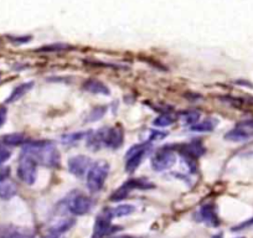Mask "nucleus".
Returning a JSON list of instances; mask_svg holds the SVG:
<instances>
[{
	"label": "nucleus",
	"instance_id": "nucleus-1",
	"mask_svg": "<svg viewBox=\"0 0 253 238\" xmlns=\"http://www.w3.org/2000/svg\"><path fill=\"white\" fill-rule=\"evenodd\" d=\"M23 153L30 155L39 165H42V166L56 169L61 165L60 152L56 149L55 144L50 140L28 142V144L24 147Z\"/></svg>",
	"mask_w": 253,
	"mask_h": 238
},
{
	"label": "nucleus",
	"instance_id": "nucleus-2",
	"mask_svg": "<svg viewBox=\"0 0 253 238\" xmlns=\"http://www.w3.org/2000/svg\"><path fill=\"white\" fill-rule=\"evenodd\" d=\"M109 174V164L106 160H98L89 166L87 172V188L91 193H98L103 188Z\"/></svg>",
	"mask_w": 253,
	"mask_h": 238
},
{
	"label": "nucleus",
	"instance_id": "nucleus-3",
	"mask_svg": "<svg viewBox=\"0 0 253 238\" xmlns=\"http://www.w3.org/2000/svg\"><path fill=\"white\" fill-rule=\"evenodd\" d=\"M38 165L39 164L34 158L25 154V153H21L18 170H16L19 179L26 185H33L36 181V176H38Z\"/></svg>",
	"mask_w": 253,
	"mask_h": 238
},
{
	"label": "nucleus",
	"instance_id": "nucleus-4",
	"mask_svg": "<svg viewBox=\"0 0 253 238\" xmlns=\"http://www.w3.org/2000/svg\"><path fill=\"white\" fill-rule=\"evenodd\" d=\"M154 185L150 183L149 180L144 179V177H139V179H130V180L126 181L123 185L119 186L116 191L111 195L112 202H118V201L124 200L126 196L129 195L133 190L138 189V190H148V189H153Z\"/></svg>",
	"mask_w": 253,
	"mask_h": 238
},
{
	"label": "nucleus",
	"instance_id": "nucleus-5",
	"mask_svg": "<svg viewBox=\"0 0 253 238\" xmlns=\"http://www.w3.org/2000/svg\"><path fill=\"white\" fill-rule=\"evenodd\" d=\"M150 144L149 143H142V144L133 145L126 154V171L132 174L142 164L145 155L149 153Z\"/></svg>",
	"mask_w": 253,
	"mask_h": 238
},
{
	"label": "nucleus",
	"instance_id": "nucleus-6",
	"mask_svg": "<svg viewBox=\"0 0 253 238\" xmlns=\"http://www.w3.org/2000/svg\"><path fill=\"white\" fill-rule=\"evenodd\" d=\"M66 206L72 215L84 216L91 211L92 206H93V201L84 194L74 193L67 198Z\"/></svg>",
	"mask_w": 253,
	"mask_h": 238
},
{
	"label": "nucleus",
	"instance_id": "nucleus-7",
	"mask_svg": "<svg viewBox=\"0 0 253 238\" xmlns=\"http://www.w3.org/2000/svg\"><path fill=\"white\" fill-rule=\"evenodd\" d=\"M175 162H176V153L169 147L159 149L152 158V166L155 171H165L172 167Z\"/></svg>",
	"mask_w": 253,
	"mask_h": 238
},
{
	"label": "nucleus",
	"instance_id": "nucleus-8",
	"mask_svg": "<svg viewBox=\"0 0 253 238\" xmlns=\"http://www.w3.org/2000/svg\"><path fill=\"white\" fill-rule=\"evenodd\" d=\"M251 138H253V120L240 123L225 134V139L233 143H245Z\"/></svg>",
	"mask_w": 253,
	"mask_h": 238
},
{
	"label": "nucleus",
	"instance_id": "nucleus-9",
	"mask_svg": "<svg viewBox=\"0 0 253 238\" xmlns=\"http://www.w3.org/2000/svg\"><path fill=\"white\" fill-rule=\"evenodd\" d=\"M112 215L109 210H104L96 218L93 227V238H102L116 231V227L112 226Z\"/></svg>",
	"mask_w": 253,
	"mask_h": 238
},
{
	"label": "nucleus",
	"instance_id": "nucleus-10",
	"mask_svg": "<svg viewBox=\"0 0 253 238\" xmlns=\"http://www.w3.org/2000/svg\"><path fill=\"white\" fill-rule=\"evenodd\" d=\"M102 137H103V147L111 149H118L122 147L124 140V132L122 128H101Z\"/></svg>",
	"mask_w": 253,
	"mask_h": 238
},
{
	"label": "nucleus",
	"instance_id": "nucleus-11",
	"mask_svg": "<svg viewBox=\"0 0 253 238\" xmlns=\"http://www.w3.org/2000/svg\"><path fill=\"white\" fill-rule=\"evenodd\" d=\"M67 166H69V171L72 175L81 177L86 174L87 170L91 166V159L86 155H76V157L70 158Z\"/></svg>",
	"mask_w": 253,
	"mask_h": 238
},
{
	"label": "nucleus",
	"instance_id": "nucleus-12",
	"mask_svg": "<svg viewBox=\"0 0 253 238\" xmlns=\"http://www.w3.org/2000/svg\"><path fill=\"white\" fill-rule=\"evenodd\" d=\"M200 217L209 226L217 227L220 225V218H218L217 212H216L215 206L211 205V203H206L200 208Z\"/></svg>",
	"mask_w": 253,
	"mask_h": 238
},
{
	"label": "nucleus",
	"instance_id": "nucleus-13",
	"mask_svg": "<svg viewBox=\"0 0 253 238\" xmlns=\"http://www.w3.org/2000/svg\"><path fill=\"white\" fill-rule=\"evenodd\" d=\"M0 238H31L29 230L15 226H3L0 227Z\"/></svg>",
	"mask_w": 253,
	"mask_h": 238
},
{
	"label": "nucleus",
	"instance_id": "nucleus-14",
	"mask_svg": "<svg viewBox=\"0 0 253 238\" xmlns=\"http://www.w3.org/2000/svg\"><path fill=\"white\" fill-rule=\"evenodd\" d=\"M84 91L89 92V93L93 94H103V96H108L111 92L109 88L103 83V82L98 81V79H87L86 82H84Z\"/></svg>",
	"mask_w": 253,
	"mask_h": 238
},
{
	"label": "nucleus",
	"instance_id": "nucleus-15",
	"mask_svg": "<svg viewBox=\"0 0 253 238\" xmlns=\"http://www.w3.org/2000/svg\"><path fill=\"white\" fill-rule=\"evenodd\" d=\"M206 149L203 145V143L199 142V140H194V142L189 143V144L184 145V149H182L181 154L187 155V157H191L194 159H198L201 155L205 154Z\"/></svg>",
	"mask_w": 253,
	"mask_h": 238
},
{
	"label": "nucleus",
	"instance_id": "nucleus-16",
	"mask_svg": "<svg viewBox=\"0 0 253 238\" xmlns=\"http://www.w3.org/2000/svg\"><path fill=\"white\" fill-rule=\"evenodd\" d=\"M16 193H18L16 185L13 181L9 180V177H6V179L0 181V198L9 200V198H11L13 196H15Z\"/></svg>",
	"mask_w": 253,
	"mask_h": 238
},
{
	"label": "nucleus",
	"instance_id": "nucleus-17",
	"mask_svg": "<svg viewBox=\"0 0 253 238\" xmlns=\"http://www.w3.org/2000/svg\"><path fill=\"white\" fill-rule=\"evenodd\" d=\"M34 86V82H28V83H23V84H19L18 87L13 89L11 94L9 96V98L6 99V103H13V102L19 101L20 98H23Z\"/></svg>",
	"mask_w": 253,
	"mask_h": 238
},
{
	"label": "nucleus",
	"instance_id": "nucleus-18",
	"mask_svg": "<svg viewBox=\"0 0 253 238\" xmlns=\"http://www.w3.org/2000/svg\"><path fill=\"white\" fill-rule=\"evenodd\" d=\"M74 225H75L74 218H62V220H60L58 222H56L55 225L51 226L50 232L51 235L58 236L61 235V233L69 231Z\"/></svg>",
	"mask_w": 253,
	"mask_h": 238
},
{
	"label": "nucleus",
	"instance_id": "nucleus-19",
	"mask_svg": "<svg viewBox=\"0 0 253 238\" xmlns=\"http://www.w3.org/2000/svg\"><path fill=\"white\" fill-rule=\"evenodd\" d=\"M216 125H217V120L216 119L208 118L205 120H203V122H198L196 124L191 125V130L199 133H209L212 132Z\"/></svg>",
	"mask_w": 253,
	"mask_h": 238
},
{
	"label": "nucleus",
	"instance_id": "nucleus-20",
	"mask_svg": "<svg viewBox=\"0 0 253 238\" xmlns=\"http://www.w3.org/2000/svg\"><path fill=\"white\" fill-rule=\"evenodd\" d=\"M1 142L4 145H9V147H18V145L24 144L26 142L25 135L21 133H13V134L4 135L1 138Z\"/></svg>",
	"mask_w": 253,
	"mask_h": 238
},
{
	"label": "nucleus",
	"instance_id": "nucleus-21",
	"mask_svg": "<svg viewBox=\"0 0 253 238\" xmlns=\"http://www.w3.org/2000/svg\"><path fill=\"white\" fill-rule=\"evenodd\" d=\"M134 211L135 207L133 205H121L114 208H111L109 212H111L112 217H124V216L132 215Z\"/></svg>",
	"mask_w": 253,
	"mask_h": 238
},
{
	"label": "nucleus",
	"instance_id": "nucleus-22",
	"mask_svg": "<svg viewBox=\"0 0 253 238\" xmlns=\"http://www.w3.org/2000/svg\"><path fill=\"white\" fill-rule=\"evenodd\" d=\"M200 116H201L200 112L198 111H185L180 113V119H181L185 124L194 125L199 122Z\"/></svg>",
	"mask_w": 253,
	"mask_h": 238
},
{
	"label": "nucleus",
	"instance_id": "nucleus-23",
	"mask_svg": "<svg viewBox=\"0 0 253 238\" xmlns=\"http://www.w3.org/2000/svg\"><path fill=\"white\" fill-rule=\"evenodd\" d=\"M91 132H79V133H72V134L63 135L62 137V143L63 144H74V143L80 142L81 139H84V137H88Z\"/></svg>",
	"mask_w": 253,
	"mask_h": 238
},
{
	"label": "nucleus",
	"instance_id": "nucleus-24",
	"mask_svg": "<svg viewBox=\"0 0 253 238\" xmlns=\"http://www.w3.org/2000/svg\"><path fill=\"white\" fill-rule=\"evenodd\" d=\"M174 122H175V119L172 118L171 116H169V114H162V116L157 117V118L154 119L153 124H154L155 127L167 128V127H170L171 124H174Z\"/></svg>",
	"mask_w": 253,
	"mask_h": 238
},
{
	"label": "nucleus",
	"instance_id": "nucleus-25",
	"mask_svg": "<svg viewBox=\"0 0 253 238\" xmlns=\"http://www.w3.org/2000/svg\"><path fill=\"white\" fill-rule=\"evenodd\" d=\"M106 107H96V108L91 109V112L87 114L86 120L87 122H96V120H99L106 114Z\"/></svg>",
	"mask_w": 253,
	"mask_h": 238
},
{
	"label": "nucleus",
	"instance_id": "nucleus-26",
	"mask_svg": "<svg viewBox=\"0 0 253 238\" xmlns=\"http://www.w3.org/2000/svg\"><path fill=\"white\" fill-rule=\"evenodd\" d=\"M70 46L67 43H52V45L43 46L39 48V52H60V51L69 50Z\"/></svg>",
	"mask_w": 253,
	"mask_h": 238
},
{
	"label": "nucleus",
	"instance_id": "nucleus-27",
	"mask_svg": "<svg viewBox=\"0 0 253 238\" xmlns=\"http://www.w3.org/2000/svg\"><path fill=\"white\" fill-rule=\"evenodd\" d=\"M10 157H11V150L8 149L6 147L0 145V165H3L4 162L8 161Z\"/></svg>",
	"mask_w": 253,
	"mask_h": 238
},
{
	"label": "nucleus",
	"instance_id": "nucleus-28",
	"mask_svg": "<svg viewBox=\"0 0 253 238\" xmlns=\"http://www.w3.org/2000/svg\"><path fill=\"white\" fill-rule=\"evenodd\" d=\"M253 227V217L250 218V220L245 221V222L240 223V225L235 226L232 228L233 232H237V231H242V230H247V228H252Z\"/></svg>",
	"mask_w": 253,
	"mask_h": 238
},
{
	"label": "nucleus",
	"instance_id": "nucleus-29",
	"mask_svg": "<svg viewBox=\"0 0 253 238\" xmlns=\"http://www.w3.org/2000/svg\"><path fill=\"white\" fill-rule=\"evenodd\" d=\"M168 137V133L167 132H160V130H153L150 133V137L149 140L150 142H155V140H163L164 138Z\"/></svg>",
	"mask_w": 253,
	"mask_h": 238
},
{
	"label": "nucleus",
	"instance_id": "nucleus-30",
	"mask_svg": "<svg viewBox=\"0 0 253 238\" xmlns=\"http://www.w3.org/2000/svg\"><path fill=\"white\" fill-rule=\"evenodd\" d=\"M6 116H8V111H6V108L1 107V108H0V128L5 124Z\"/></svg>",
	"mask_w": 253,
	"mask_h": 238
},
{
	"label": "nucleus",
	"instance_id": "nucleus-31",
	"mask_svg": "<svg viewBox=\"0 0 253 238\" xmlns=\"http://www.w3.org/2000/svg\"><path fill=\"white\" fill-rule=\"evenodd\" d=\"M9 174H10V170L9 167H3V169H0V181L9 177Z\"/></svg>",
	"mask_w": 253,
	"mask_h": 238
},
{
	"label": "nucleus",
	"instance_id": "nucleus-32",
	"mask_svg": "<svg viewBox=\"0 0 253 238\" xmlns=\"http://www.w3.org/2000/svg\"><path fill=\"white\" fill-rule=\"evenodd\" d=\"M212 238H222V235L220 233V235H217V236H213Z\"/></svg>",
	"mask_w": 253,
	"mask_h": 238
},
{
	"label": "nucleus",
	"instance_id": "nucleus-33",
	"mask_svg": "<svg viewBox=\"0 0 253 238\" xmlns=\"http://www.w3.org/2000/svg\"><path fill=\"white\" fill-rule=\"evenodd\" d=\"M0 79H1V75H0Z\"/></svg>",
	"mask_w": 253,
	"mask_h": 238
},
{
	"label": "nucleus",
	"instance_id": "nucleus-34",
	"mask_svg": "<svg viewBox=\"0 0 253 238\" xmlns=\"http://www.w3.org/2000/svg\"><path fill=\"white\" fill-rule=\"evenodd\" d=\"M240 238H243V237H240Z\"/></svg>",
	"mask_w": 253,
	"mask_h": 238
}]
</instances>
